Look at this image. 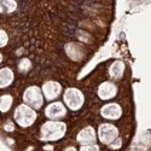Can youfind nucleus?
I'll list each match as a JSON object with an SVG mask.
<instances>
[{
  "label": "nucleus",
  "mask_w": 151,
  "mask_h": 151,
  "mask_svg": "<svg viewBox=\"0 0 151 151\" xmlns=\"http://www.w3.org/2000/svg\"><path fill=\"white\" fill-rule=\"evenodd\" d=\"M99 140L105 145H110L114 140L119 138V129L110 123H103L99 126L98 131Z\"/></svg>",
  "instance_id": "5"
},
{
  "label": "nucleus",
  "mask_w": 151,
  "mask_h": 151,
  "mask_svg": "<svg viewBox=\"0 0 151 151\" xmlns=\"http://www.w3.org/2000/svg\"><path fill=\"white\" fill-rule=\"evenodd\" d=\"M65 51H67V55H68L71 59H74V60H76V56H75V53H78L80 57H82V56L80 55L81 47H80L79 45H76V44H68V45L65 46Z\"/></svg>",
  "instance_id": "14"
},
{
  "label": "nucleus",
  "mask_w": 151,
  "mask_h": 151,
  "mask_svg": "<svg viewBox=\"0 0 151 151\" xmlns=\"http://www.w3.org/2000/svg\"><path fill=\"white\" fill-rule=\"evenodd\" d=\"M0 40H1V42H0V46L1 47H4L6 44H7V34L4 32V30H1L0 32Z\"/></svg>",
  "instance_id": "17"
},
{
  "label": "nucleus",
  "mask_w": 151,
  "mask_h": 151,
  "mask_svg": "<svg viewBox=\"0 0 151 151\" xmlns=\"http://www.w3.org/2000/svg\"><path fill=\"white\" fill-rule=\"evenodd\" d=\"M100 114H102L103 117H105L108 120H117L122 115V109L116 103H109L102 108Z\"/></svg>",
  "instance_id": "7"
},
{
  "label": "nucleus",
  "mask_w": 151,
  "mask_h": 151,
  "mask_svg": "<svg viewBox=\"0 0 151 151\" xmlns=\"http://www.w3.org/2000/svg\"><path fill=\"white\" fill-rule=\"evenodd\" d=\"M123 71H124V64H123L122 62H120V60L114 62V63L111 64L110 69H109L110 75H111V76L114 78V79H120V78H122Z\"/></svg>",
  "instance_id": "12"
},
{
  "label": "nucleus",
  "mask_w": 151,
  "mask_h": 151,
  "mask_svg": "<svg viewBox=\"0 0 151 151\" xmlns=\"http://www.w3.org/2000/svg\"><path fill=\"white\" fill-rule=\"evenodd\" d=\"M81 151H86V150H93V151H97L99 150L98 146L96 144H90V145H81Z\"/></svg>",
  "instance_id": "18"
},
{
  "label": "nucleus",
  "mask_w": 151,
  "mask_h": 151,
  "mask_svg": "<svg viewBox=\"0 0 151 151\" xmlns=\"http://www.w3.org/2000/svg\"><path fill=\"white\" fill-rule=\"evenodd\" d=\"M121 146V140H120V138H117L116 140H114L111 144H110V147L111 149H119Z\"/></svg>",
  "instance_id": "19"
},
{
  "label": "nucleus",
  "mask_w": 151,
  "mask_h": 151,
  "mask_svg": "<svg viewBox=\"0 0 151 151\" xmlns=\"http://www.w3.org/2000/svg\"><path fill=\"white\" fill-rule=\"evenodd\" d=\"M0 3H1V14H10L17 7L15 0H0Z\"/></svg>",
  "instance_id": "13"
},
{
  "label": "nucleus",
  "mask_w": 151,
  "mask_h": 151,
  "mask_svg": "<svg viewBox=\"0 0 151 151\" xmlns=\"http://www.w3.org/2000/svg\"><path fill=\"white\" fill-rule=\"evenodd\" d=\"M65 131H67V126L64 122L47 121L41 127V140L44 142L58 140L65 134Z\"/></svg>",
  "instance_id": "1"
},
{
  "label": "nucleus",
  "mask_w": 151,
  "mask_h": 151,
  "mask_svg": "<svg viewBox=\"0 0 151 151\" xmlns=\"http://www.w3.org/2000/svg\"><path fill=\"white\" fill-rule=\"evenodd\" d=\"M60 91H62V86L56 81H48L42 86V93L48 100L56 99L59 96Z\"/></svg>",
  "instance_id": "8"
},
{
  "label": "nucleus",
  "mask_w": 151,
  "mask_h": 151,
  "mask_svg": "<svg viewBox=\"0 0 151 151\" xmlns=\"http://www.w3.org/2000/svg\"><path fill=\"white\" fill-rule=\"evenodd\" d=\"M83 94L76 88H68L64 92V102L70 110H79L83 105Z\"/></svg>",
  "instance_id": "4"
},
{
  "label": "nucleus",
  "mask_w": 151,
  "mask_h": 151,
  "mask_svg": "<svg viewBox=\"0 0 151 151\" xmlns=\"http://www.w3.org/2000/svg\"><path fill=\"white\" fill-rule=\"evenodd\" d=\"M1 103H0V110H1V112H6L11 105H12V97L10 94H5L1 97Z\"/></svg>",
  "instance_id": "15"
},
{
  "label": "nucleus",
  "mask_w": 151,
  "mask_h": 151,
  "mask_svg": "<svg viewBox=\"0 0 151 151\" xmlns=\"http://www.w3.org/2000/svg\"><path fill=\"white\" fill-rule=\"evenodd\" d=\"M15 120L21 127H29L36 120V112L28 104L18 105L15 110Z\"/></svg>",
  "instance_id": "2"
},
{
  "label": "nucleus",
  "mask_w": 151,
  "mask_h": 151,
  "mask_svg": "<svg viewBox=\"0 0 151 151\" xmlns=\"http://www.w3.org/2000/svg\"><path fill=\"white\" fill-rule=\"evenodd\" d=\"M67 114V110H65V106L63 105L62 103L59 102H56V103H52L50 104L46 110H45V115L50 119V120H57V119H62Z\"/></svg>",
  "instance_id": "6"
},
{
  "label": "nucleus",
  "mask_w": 151,
  "mask_h": 151,
  "mask_svg": "<svg viewBox=\"0 0 151 151\" xmlns=\"http://www.w3.org/2000/svg\"><path fill=\"white\" fill-rule=\"evenodd\" d=\"M78 142L80 145H90L96 143V132L92 127H86L78 134Z\"/></svg>",
  "instance_id": "10"
},
{
  "label": "nucleus",
  "mask_w": 151,
  "mask_h": 151,
  "mask_svg": "<svg viewBox=\"0 0 151 151\" xmlns=\"http://www.w3.org/2000/svg\"><path fill=\"white\" fill-rule=\"evenodd\" d=\"M12 81H14V73L9 68H3L0 70V86H1V88L10 86Z\"/></svg>",
  "instance_id": "11"
},
{
  "label": "nucleus",
  "mask_w": 151,
  "mask_h": 151,
  "mask_svg": "<svg viewBox=\"0 0 151 151\" xmlns=\"http://www.w3.org/2000/svg\"><path fill=\"white\" fill-rule=\"evenodd\" d=\"M117 93V88L116 86L112 83V82H103L102 85L99 86L98 88V96L100 99H111L114 98Z\"/></svg>",
  "instance_id": "9"
},
{
  "label": "nucleus",
  "mask_w": 151,
  "mask_h": 151,
  "mask_svg": "<svg viewBox=\"0 0 151 151\" xmlns=\"http://www.w3.org/2000/svg\"><path fill=\"white\" fill-rule=\"evenodd\" d=\"M24 103L32 106L33 109H40L44 104V97L41 93V90L36 86H32L24 91L23 94Z\"/></svg>",
  "instance_id": "3"
},
{
  "label": "nucleus",
  "mask_w": 151,
  "mask_h": 151,
  "mask_svg": "<svg viewBox=\"0 0 151 151\" xmlns=\"http://www.w3.org/2000/svg\"><path fill=\"white\" fill-rule=\"evenodd\" d=\"M30 68H32V63H30L29 59H27V58L22 59V60L19 62V64H18V69H19L21 71H23V73H27Z\"/></svg>",
  "instance_id": "16"
}]
</instances>
